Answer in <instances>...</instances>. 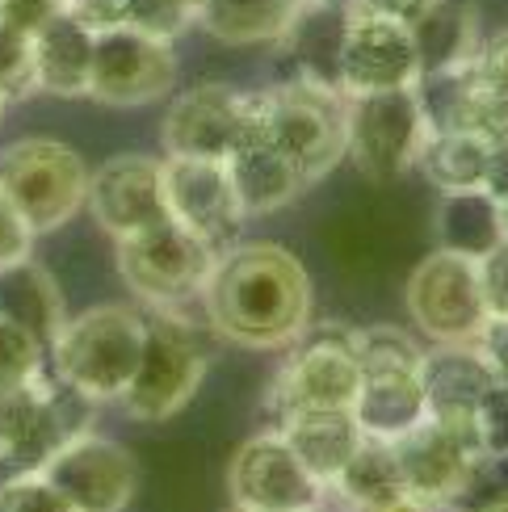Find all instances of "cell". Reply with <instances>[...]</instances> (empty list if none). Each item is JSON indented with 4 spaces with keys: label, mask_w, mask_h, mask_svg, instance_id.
I'll return each mask as SVG.
<instances>
[{
    "label": "cell",
    "mask_w": 508,
    "mask_h": 512,
    "mask_svg": "<svg viewBox=\"0 0 508 512\" xmlns=\"http://www.w3.org/2000/svg\"><path fill=\"white\" fill-rule=\"evenodd\" d=\"M63 5H68V0H0V21L34 38V30L42 21H51Z\"/></svg>",
    "instance_id": "39"
},
{
    "label": "cell",
    "mask_w": 508,
    "mask_h": 512,
    "mask_svg": "<svg viewBox=\"0 0 508 512\" xmlns=\"http://www.w3.org/2000/svg\"><path fill=\"white\" fill-rule=\"evenodd\" d=\"M252 135L286 152L311 185L345 160L349 97L332 84L290 76L273 89L252 93Z\"/></svg>",
    "instance_id": "2"
},
{
    "label": "cell",
    "mask_w": 508,
    "mask_h": 512,
    "mask_svg": "<svg viewBox=\"0 0 508 512\" xmlns=\"http://www.w3.org/2000/svg\"><path fill=\"white\" fill-rule=\"evenodd\" d=\"M34 231L30 223L21 219V210L9 202V194L0 189V269H9L17 261H26V256L34 252Z\"/></svg>",
    "instance_id": "37"
},
{
    "label": "cell",
    "mask_w": 508,
    "mask_h": 512,
    "mask_svg": "<svg viewBox=\"0 0 508 512\" xmlns=\"http://www.w3.org/2000/svg\"><path fill=\"white\" fill-rule=\"evenodd\" d=\"M244 139H252V93L231 89L223 80L177 93L160 122L164 156L227 160Z\"/></svg>",
    "instance_id": "14"
},
{
    "label": "cell",
    "mask_w": 508,
    "mask_h": 512,
    "mask_svg": "<svg viewBox=\"0 0 508 512\" xmlns=\"http://www.w3.org/2000/svg\"><path fill=\"white\" fill-rule=\"evenodd\" d=\"M475 512H508V500H500V504H483V508H475Z\"/></svg>",
    "instance_id": "44"
},
{
    "label": "cell",
    "mask_w": 508,
    "mask_h": 512,
    "mask_svg": "<svg viewBox=\"0 0 508 512\" xmlns=\"http://www.w3.org/2000/svg\"><path fill=\"white\" fill-rule=\"evenodd\" d=\"M508 500V450L504 454H475L471 462V479H467V492H462L458 504H500Z\"/></svg>",
    "instance_id": "34"
},
{
    "label": "cell",
    "mask_w": 508,
    "mask_h": 512,
    "mask_svg": "<svg viewBox=\"0 0 508 512\" xmlns=\"http://www.w3.org/2000/svg\"><path fill=\"white\" fill-rule=\"evenodd\" d=\"M353 420L370 441H395L429 416L420 370L404 366H362V387L353 399Z\"/></svg>",
    "instance_id": "20"
},
{
    "label": "cell",
    "mask_w": 508,
    "mask_h": 512,
    "mask_svg": "<svg viewBox=\"0 0 508 512\" xmlns=\"http://www.w3.org/2000/svg\"><path fill=\"white\" fill-rule=\"evenodd\" d=\"M437 0H353V9H366V13H378V17H395V21H408L416 26Z\"/></svg>",
    "instance_id": "41"
},
{
    "label": "cell",
    "mask_w": 508,
    "mask_h": 512,
    "mask_svg": "<svg viewBox=\"0 0 508 512\" xmlns=\"http://www.w3.org/2000/svg\"><path fill=\"white\" fill-rule=\"evenodd\" d=\"M206 319L240 349L294 345L311 324V277L282 244L252 240L219 252L202 290Z\"/></svg>",
    "instance_id": "1"
},
{
    "label": "cell",
    "mask_w": 508,
    "mask_h": 512,
    "mask_svg": "<svg viewBox=\"0 0 508 512\" xmlns=\"http://www.w3.org/2000/svg\"><path fill=\"white\" fill-rule=\"evenodd\" d=\"M177 84V55L173 42L139 34L131 26L97 30L93 68H89V97L114 110H139L173 93Z\"/></svg>",
    "instance_id": "12"
},
{
    "label": "cell",
    "mask_w": 508,
    "mask_h": 512,
    "mask_svg": "<svg viewBox=\"0 0 508 512\" xmlns=\"http://www.w3.org/2000/svg\"><path fill=\"white\" fill-rule=\"evenodd\" d=\"M492 143H483L467 131H433L416 168L437 185L441 194H458V189H483V168H488Z\"/></svg>",
    "instance_id": "30"
},
{
    "label": "cell",
    "mask_w": 508,
    "mask_h": 512,
    "mask_svg": "<svg viewBox=\"0 0 508 512\" xmlns=\"http://www.w3.org/2000/svg\"><path fill=\"white\" fill-rule=\"evenodd\" d=\"M0 319H9L21 332H30L42 349H51V340L68 324L59 282L42 265H34L30 256L9 269H0Z\"/></svg>",
    "instance_id": "25"
},
{
    "label": "cell",
    "mask_w": 508,
    "mask_h": 512,
    "mask_svg": "<svg viewBox=\"0 0 508 512\" xmlns=\"http://www.w3.org/2000/svg\"><path fill=\"white\" fill-rule=\"evenodd\" d=\"M84 206H89V215L97 219V227L110 240H126V236H139L147 227L168 223L160 160L139 156V152L110 156L97 173H89Z\"/></svg>",
    "instance_id": "16"
},
{
    "label": "cell",
    "mask_w": 508,
    "mask_h": 512,
    "mask_svg": "<svg viewBox=\"0 0 508 512\" xmlns=\"http://www.w3.org/2000/svg\"><path fill=\"white\" fill-rule=\"evenodd\" d=\"M278 433L286 437V445L307 462V471L328 483L345 471V462L357 454L362 445V429L349 408H303V412H286L278 420Z\"/></svg>",
    "instance_id": "23"
},
{
    "label": "cell",
    "mask_w": 508,
    "mask_h": 512,
    "mask_svg": "<svg viewBox=\"0 0 508 512\" xmlns=\"http://www.w3.org/2000/svg\"><path fill=\"white\" fill-rule=\"evenodd\" d=\"M475 349L488 361V370L496 374L500 387H508V319H488V328L479 332Z\"/></svg>",
    "instance_id": "40"
},
{
    "label": "cell",
    "mask_w": 508,
    "mask_h": 512,
    "mask_svg": "<svg viewBox=\"0 0 508 512\" xmlns=\"http://www.w3.org/2000/svg\"><path fill=\"white\" fill-rule=\"evenodd\" d=\"M97 30L63 5L51 21L34 30V80L38 93L51 97H89V68H93Z\"/></svg>",
    "instance_id": "22"
},
{
    "label": "cell",
    "mask_w": 508,
    "mask_h": 512,
    "mask_svg": "<svg viewBox=\"0 0 508 512\" xmlns=\"http://www.w3.org/2000/svg\"><path fill=\"white\" fill-rule=\"evenodd\" d=\"M353 5H332V0H307L294 17V26L282 34L278 47L294 59V76L320 80L341 89V42Z\"/></svg>",
    "instance_id": "24"
},
{
    "label": "cell",
    "mask_w": 508,
    "mask_h": 512,
    "mask_svg": "<svg viewBox=\"0 0 508 512\" xmlns=\"http://www.w3.org/2000/svg\"><path fill=\"white\" fill-rule=\"evenodd\" d=\"M357 387H362V366H357V328H307L294 340V353L278 370L269 387V412L282 420L286 412L303 408H353Z\"/></svg>",
    "instance_id": "9"
},
{
    "label": "cell",
    "mask_w": 508,
    "mask_h": 512,
    "mask_svg": "<svg viewBox=\"0 0 508 512\" xmlns=\"http://www.w3.org/2000/svg\"><path fill=\"white\" fill-rule=\"evenodd\" d=\"M475 450L479 454H504L508 450V387H496L483 395L475 412Z\"/></svg>",
    "instance_id": "35"
},
{
    "label": "cell",
    "mask_w": 508,
    "mask_h": 512,
    "mask_svg": "<svg viewBox=\"0 0 508 512\" xmlns=\"http://www.w3.org/2000/svg\"><path fill=\"white\" fill-rule=\"evenodd\" d=\"M307 0H198V26L223 47L282 42Z\"/></svg>",
    "instance_id": "27"
},
{
    "label": "cell",
    "mask_w": 508,
    "mask_h": 512,
    "mask_svg": "<svg viewBox=\"0 0 508 512\" xmlns=\"http://www.w3.org/2000/svg\"><path fill=\"white\" fill-rule=\"evenodd\" d=\"M433 231H437V244L446 252H462L479 261L488 256L500 240V202L483 189H458V194H441V206L433 215Z\"/></svg>",
    "instance_id": "29"
},
{
    "label": "cell",
    "mask_w": 508,
    "mask_h": 512,
    "mask_svg": "<svg viewBox=\"0 0 508 512\" xmlns=\"http://www.w3.org/2000/svg\"><path fill=\"white\" fill-rule=\"evenodd\" d=\"M219 261V248L198 240L181 223L147 227L139 236L118 240V273L126 290L152 311H181L185 303L202 298L210 269Z\"/></svg>",
    "instance_id": "7"
},
{
    "label": "cell",
    "mask_w": 508,
    "mask_h": 512,
    "mask_svg": "<svg viewBox=\"0 0 508 512\" xmlns=\"http://www.w3.org/2000/svg\"><path fill=\"white\" fill-rule=\"evenodd\" d=\"M408 315L433 345H475L488 328V303L479 286V261L437 248L408 277Z\"/></svg>",
    "instance_id": "10"
},
{
    "label": "cell",
    "mask_w": 508,
    "mask_h": 512,
    "mask_svg": "<svg viewBox=\"0 0 508 512\" xmlns=\"http://www.w3.org/2000/svg\"><path fill=\"white\" fill-rule=\"evenodd\" d=\"M433 135L425 118L416 84L412 89H387V93H362L349 97V143L345 156L357 164L366 181H399L416 168L420 152Z\"/></svg>",
    "instance_id": "8"
},
{
    "label": "cell",
    "mask_w": 508,
    "mask_h": 512,
    "mask_svg": "<svg viewBox=\"0 0 508 512\" xmlns=\"http://www.w3.org/2000/svg\"><path fill=\"white\" fill-rule=\"evenodd\" d=\"M30 93H38L34 38L0 21V97L5 101H26Z\"/></svg>",
    "instance_id": "31"
},
{
    "label": "cell",
    "mask_w": 508,
    "mask_h": 512,
    "mask_svg": "<svg viewBox=\"0 0 508 512\" xmlns=\"http://www.w3.org/2000/svg\"><path fill=\"white\" fill-rule=\"evenodd\" d=\"M479 286L488 319H508V240H500L488 256H479Z\"/></svg>",
    "instance_id": "36"
},
{
    "label": "cell",
    "mask_w": 508,
    "mask_h": 512,
    "mask_svg": "<svg viewBox=\"0 0 508 512\" xmlns=\"http://www.w3.org/2000/svg\"><path fill=\"white\" fill-rule=\"evenodd\" d=\"M416 80H420V55L408 21L349 9V26L341 42V93L362 97V93L412 89Z\"/></svg>",
    "instance_id": "15"
},
{
    "label": "cell",
    "mask_w": 508,
    "mask_h": 512,
    "mask_svg": "<svg viewBox=\"0 0 508 512\" xmlns=\"http://www.w3.org/2000/svg\"><path fill=\"white\" fill-rule=\"evenodd\" d=\"M0 189L21 210L34 236L59 231L76 219L89 194V164L63 139L30 135L0 152Z\"/></svg>",
    "instance_id": "4"
},
{
    "label": "cell",
    "mask_w": 508,
    "mask_h": 512,
    "mask_svg": "<svg viewBox=\"0 0 508 512\" xmlns=\"http://www.w3.org/2000/svg\"><path fill=\"white\" fill-rule=\"evenodd\" d=\"M223 164H227V177H231V189H236L244 219L278 215V210H286L307 189V177L299 173V164L261 135L244 139Z\"/></svg>",
    "instance_id": "21"
},
{
    "label": "cell",
    "mask_w": 508,
    "mask_h": 512,
    "mask_svg": "<svg viewBox=\"0 0 508 512\" xmlns=\"http://www.w3.org/2000/svg\"><path fill=\"white\" fill-rule=\"evenodd\" d=\"M500 231H504V240H508V198L500 202Z\"/></svg>",
    "instance_id": "43"
},
{
    "label": "cell",
    "mask_w": 508,
    "mask_h": 512,
    "mask_svg": "<svg viewBox=\"0 0 508 512\" xmlns=\"http://www.w3.org/2000/svg\"><path fill=\"white\" fill-rule=\"evenodd\" d=\"M164 206L168 219L194 231L210 248H223L236 240L244 223V210L231 189L227 164L223 160H194V156H164Z\"/></svg>",
    "instance_id": "17"
},
{
    "label": "cell",
    "mask_w": 508,
    "mask_h": 512,
    "mask_svg": "<svg viewBox=\"0 0 508 512\" xmlns=\"http://www.w3.org/2000/svg\"><path fill=\"white\" fill-rule=\"evenodd\" d=\"M387 445H391L395 471H399V479H404L408 496L425 512L454 508L462 500L467 479H471L475 450L458 433H450L446 424L425 416L416 429H408L404 437H395Z\"/></svg>",
    "instance_id": "18"
},
{
    "label": "cell",
    "mask_w": 508,
    "mask_h": 512,
    "mask_svg": "<svg viewBox=\"0 0 508 512\" xmlns=\"http://www.w3.org/2000/svg\"><path fill=\"white\" fill-rule=\"evenodd\" d=\"M0 512H76L42 471H17L0 483Z\"/></svg>",
    "instance_id": "32"
},
{
    "label": "cell",
    "mask_w": 508,
    "mask_h": 512,
    "mask_svg": "<svg viewBox=\"0 0 508 512\" xmlns=\"http://www.w3.org/2000/svg\"><path fill=\"white\" fill-rule=\"evenodd\" d=\"M76 512H126L139 492V462L122 441L93 429L63 441L38 466Z\"/></svg>",
    "instance_id": "13"
},
{
    "label": "cell",
    "mask_w": 508,
    "mask_h": 512,
    "mask_svg": "<svg viewBox=\"0 0 508 512\" xmlns=\"http://www.w3.org/2000/svg\"><path fill=\"white\" fill-rule=\"evenodd\" d=\"M483 194H492L496 202L508 198V143H492L488 168H483Z\"/></svg>",
    "instance_id": "42"
},
{
    "label": "cell",
    "mask_w": 508,
    "mask_h": 512,
    "mask_svg": "<svg viewBox=\"0 0 508 512\" xmlns=\"http://www.w3.org/2000/svg\"><path fill=\"white\" fill-rule=\"evenodd\" d=\"M68 9L89 30L131 26L164 42L181 38L198 21V0H68Z\"/></svg>",
    "instance_id": "28"
},
{
    "label": "cell",
    "mask_w": 508,
    "mask_h": 512,
    "mask_svg": "<svg viewBox=\"0 0 508 512\" xmlns=\"http://www.w3.org/2000/svg\"><path fill=\"white\" fill-rule=\"evenodd\" d=\"M227 492L240 512H320L328 483L315 479L307 462L273 429L248 437L236 450L227 466Z\"/></svg>",
    "instance_id": "11"
},
{
    "label": "cell",
    "mask_w": 508,
    "mask_h": 512,
    "mask_svg": "<svg viewBox=\"0 0 508 512\" xmlns=\"http://www.w3.org/2000/svg\"><path fill=\"white\" fill-rule=\"evenodd\" d=\"M206 361L210 357L202 349V340L181 311H152L147 315L139 370L118 403L126 408V416L143 424L173 420L198 395L206 378Z\"/></svg>",
    "instance_id": "6"
},
{
    "label": "cell",
    "mask_w": 508,
    "mask_h": 512,
    "mask_svg": "<svg viewBox=\"0 0 508 512\" xmlns=\"http://www.w3.org/2000/svg\"><path fill=\"white\" fill-rule=\"evenodd\" d=\"M496 387V374L475 345H433L420 361V391H425V408L437 424L475 450V412L483 395ZM479 454V450H475Z\"/></svg>",
    "instance_id": "19"
},
{
    "label": "cell",
    "mask_w": 508,
    "mask_h": 512,
    "mask_svg": "<svg viewBox=\"0 0 508 512\" xmlns=\"http://www.w3.org/2000/svg\"><path fill=\"white\" fill-rule=\"evenodd\" d=\"M332 5H353V0H332Z\"/></svg>",
    "instance_id": "46"
},
{
    "label": "cell",
    "mask_w": 508,
    "mask_h": 512,
    "mask_svg": "<svg viewBox=\"0 0 508 512\" xmlns=\"http://www.w3.org/2000/svg\"><path fill=\"white\" fill-rule=\"evenodd\" d=\"M5 105H9V101H5V97H0V118H5Z\"/></svg>",
    "instance_id": "45"
},
{
    "label": "cell",
    "mask_w": 508,
    "mask_h": 512,
    "mask_svg": "<svg viewBox=\"0 0 508 512\" xmlns=\"http://www.w3.org/2000/svg\"><path fill=\"white\" fill-rule=\"evenodd\" d=\"M471 76L483 84V89L508 97V30L479 42V51L471 59Z\"/></svg>",
    "instance_id": "38"
},
{
    "label": "cell",
    "mask_w": 508,
    "mask_h": 512,
    "mask_svg": "<svg viewBox=\"0 0 508 512\" xmlns=\"http://www.w3.org/2000/svg\"><path fill=\"white\" fill-rule=\"evenodd\" d=\"M147 315L122 303L89 307L84 315L68 319L63 332L51 340V370L59 382H68L84 399L114 403L126 395L143 357Z\"/></svg>",
    "instance_id": "3"
},
{
    "label": "cell",
    "mask_w": 508,
    "mask_h": 512,
    "mask_svg": "<svg viewBox=\"0 0 508 512\" xmlns=\"http://www.w3.org/2000/svg\"><path fill=\"white\" fill-rule=\"evenodd\" d=\"M42 357H47V349L30 332L0 319V387H17V382H30L34 374H42Z\"/></svg>",
    "instance_id": "33"
},
{
    "label": "cell",
    "mask_w": 508,
    "mask_h": 512,
    "mask_svg": "<svg viewBox=\"0 0 508 512\" xmlns=\"http://www.w3.org/2000/svg\"><path fill=\"white\" fill-rule=\"evenodd\" d=\"M93 412V399L47 370L17 387H0V466L38 471L63 441L89 429Z\"/></svg>",
    "instance_id": "5"
},
{
    "label": "cell",
    "mask_w": 508,
    "mask_h": 512,
    "mask_svg": "<svg viewBox=\"0 0 508 512\" xmlns=\"http://www.w3.org/2000/svg\"><path fill=\"white\" fill-rule=\"evenodd\" d=\"M420 76L467 72L479 51V13L471 0H437V5L412 26Z\"/></svg>",
    "instance_id": "26"
}]
</instances>
